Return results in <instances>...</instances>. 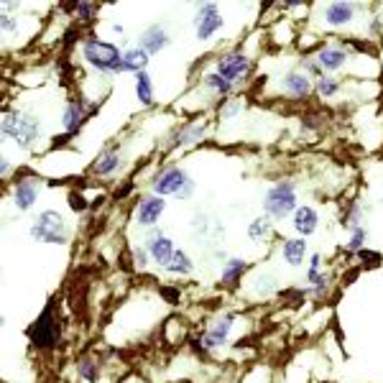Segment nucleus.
<instances>
[{
	"label": "nucleus",
	"instance_id": "f257e3e1",
	"mask_svg": "<svg viewBox=\"0 0 383 383\" xmlns=\"http://www.w3.org/2000/svg\"><path fill=\"white\" fill-rule=\"evenodd\" d=\"M82 56L87 64H92L97 72H108V74H117L123 72V51L108 41L100 39H87L82 44Z\"/></svg>",
	"mask_w": 383,
	"mask_h": 383
},
{
	"label": "nucleus",
	"instance_id": "f03ea898",
	"mask_svg": "<svg viewBox=\"0 0 383 383\" xmlns=\"http://www.w3.org/2000/svg\"><path fill=\"white\" fill-rule=\"evenodd\" d=\"M297 207V187H294L291 179L276 181L274 187L266 192V199H263V210H266L268 218L274 220L289 218V215H294Z\"/></svg>",
	"mask_w": 383,
	"mask_h": 383
},
{
	"label": "nucleus",
	"instance_id": "7ed1b4c3",
	"mask_svg": "<svg viewBox=\"0 0 383 383\" xmlns=\"http://www.w3.org/2000/svg\"><path fill=\"white\" fill-rule=\"evenodd\" d=\"M39 117L28 115V113H8L3 117V136L16 141V146L28 149L36 138H39Z\"/></svg>",
	"mask_w": 383,
	"mask_h": 383
},
{
	"label": "nucleus",
	"instance_id": "20e7f679",
	"mask_svg": "<svg viewBox=\"0 0 383 383\" xmlns=\"http://www.w3.org/2000/svg\"><path fill=\"white\" fill-rule=\"evenodd\" d=\"M151 189L156 197H166L174 195L179 199H187L192 192H195V181L189 179L187 172H181L179 166H169L164 172H158L151 181Z\"/></svg>",
	"mask_w": 383,
	"mask_h": 383
},
{
	"label": "nucleus",
	"instance_id": "39448f33",
	"mask_svg": "<svg viewBox=\"0 0 383 383\" xmlns=\"http://www.w3.org/2000/svg\"><path fill=\"white\" fill-rule=\"evenodd\" d=\"M67 222L56 210H44L36 215L31 225V238L41 243H59L64 245L67 243Z\"/></svg>",
	"mask_w": 383,
	"mask_h": 383
},
{
	"label": "nucleus",
	"instance_id": "423d86ee",
	"mask_svg": "<svg viewBox=\"0 0 383 383\" xmlns=\"http://www.w3.org/2000/svg\"><path fill=\"white\" fill-rule=\"evenodd\" d=\"M28 340H31L39 350H51L59 340V322L54 320V309L47 307L41 317L28 327Z\"/></svg>",
	"mask_w": 383,
	"mask_h": 383
},
{
	"label": "nucleus",
	"instance_id": "0eeeda50",
	"mask_svg": "<svg viewBox=\"0 0 383 383\" xmlns=\"http://www.w3.org/2000/svg\"><path fill=\"white\" fill-rule=\"evenodd\" d=\"M222 28V16L215 3H199L195 10V31L199 41H210Z\"/></svg>",
	"mask_w": 383,
	"mask_h": 383
},
{
	"label": "nucleus",
	"instance_id": "6e6552de",
	"mask_svg": "<svg viewBox=\"0 0 383 383\" xmlns=\"http://www.w3.org/2000/svg\"><path fill=\"white\" fill-rule=\"evenodd\" d=\"M250 70V59L243 51H227L215 62V72L220 77H225L230 85H238Z\"/></svg>",
	"mask_w": 383,
	"mask_h": 383
},
{
	"label": "nucleus",
	"instance_id": "1a4fd4ad",
	"mask_svg": "<svg viewBox=\"0 0 383 383\" xmlns=\"http://www.w3.org/2000/svg\"><path fill=\"white\" fill-rule=\"evenodd\" d=\"M146 250H149L151 261H154L156 266H161V268L169 266V263H172V259H174V253H177L172 238H166L161 230H151L149 241H146Z\"/></svg>",
	"mask_w": 383,
	"mask_h": 383
},
{
	"label": "nucleus",
	"instance_id": "9d476101",
	"mask_svg": "<svg viewBox=\"0 0 383 383\" xmlns=\"http://www.w3.org/2000/svg\"><path fill=\"white\" fill-rule=\"evenodd\" d=\"M233 322H235V314L220 317V320L202 335V340H199V350H218V348H222V345L227 343V337H230Z\"/></svg>",
	"mask_w": 383,
	"mask_h": 383
},
{
	"label": "nucleus",
	"instance_id": "9b49d317",
	"mask_svg": "<svg viewBox=\"0 0 383 383\" xmlns=\"http://www.w3.org/2000/svg\"><path fill=\"white\" fill-rule=\"evenodd\" d=\"M41 195V181L33 179V177H28V179H18L16 187H13V204H16V210L21 212H28L36 204V199H39Z\"/></svg>",
	"mask_w": 383,
	"mask_h": 383
},
{
	"label": "nucleus",
	"instance_id": "f8f14e48",
	"mask_svg": "<svg viewBox=\"0 0 383 383\" xmlns=\"http://www.w3.org/2000/svg\"><path fill=\"white\" fill-rule=\"evenodd\" d=\"M291 225H294V230L299 233V238H309V235L317 230V225H320V215H317L314 207L302 204V207H297L294 215H291Z\"/></svg>",
	"mask_w": 383,
	"mask_h": 383
},
{
	"label": "nucleus",
	"instance_id": "ddd939ff",
	"mask_svg": "<svg viewBox=\"0 0 383 383\" xmlns=\"http://www.w3.org/2000/svg\"><path fill=\"white\" fill-rule=\"evenodd\" d=\"M164 207H166V202L156 195H151V197H146V199H141L138 210H136V220H138V225H143V227L156 225L158 218H161V212H164Z\"/></svg>",
	"mask_w": 383,
	"mask_h": 383
},
{
	"label": "nucleus",
	"instance_id": "4468645a",
	"mask_svg": "<svg viewBox=\"0 0 383 383\" xmlns=\"http://www.w3.org/2000/svg\"><path fill=\"white\" fill-rule=\"evenodd\" d=\"M348 59H350V54H348L343 47H325L317 51V56H314L317 67H320V70H327V72L343 70L345 64H348Z\"/></svg>",
	"mask_w": 383,
	"mask_h": 383
},
{
	"label": "nucleus",
	"instance_id": "2eb2a0df",
	"mask_svg": "<svg viewBox=\"0 0 383 383\" xmlns=\"http://www.w3.org/2000/svg\"><path fill=\"white\" fill-rule=\"evenodd\" d=\"M282 90L286 95H291V97H297V100H304V97H309V92H312V79H309V74H304V72H289V74L282 79Z\"/></svg>",
	"mask_w": 383,
	"mask_h": 383
},
{
	"label": "nucleus",
	"instance_id": "dca6fc26",
	"mask_svg": "<svg viewBox=\"0 0 383 383\" xmlns=\"http://www.w3.org/2000/svg\"><path fill=\"white\" fill-rule=\"evenodd\" d=\"M352 18H355V6L352 3H329L325 8V24L332 26V28L348 26Z\"/></svg>",
	"mask_w": 383,
	"mask_h": 383
},
{
	"label": "nucleus",
	"instance_id": "f3484780",
	"mask_svg": "<svg viewBox=\"0 0 383 383\" xmlns=\"http://www.w3.org/2000/svg\"><path fill=\"white\" fill-rule=\"evenodd\" d=\"M169 47V33L161 28V26H151L146 28L141 36V49H146L149 54H158L161 49Z\"/></svg>",
	"mask_w": 383,
	"mask_h": 383
},
{
	"label": "nucleus",
	"instance_id": "a211bd4d",
	"mask_svg": "<svg viewBox=\"0 0 383 383\" xmlns=\"http://www.w3.org/2000/svg\"><path fill=\"white\" fill-rule=\"evenodd\" d=\"M282 256L289 266H302V261L307 259V241L304 238H289V241H284Z\"/></svg>",
	"mask_w": 383,
	"mask_h": 383
},
{
	"label": "nucleus",
	"instance_id": "6ab92c4d",
	"mask_svg": "<svg viewBox=\"0 0 383 383\" xmlns=\"http://www.w3.org/2000/svg\"><path fill=\"white\" fill-rule=\"evenodd\" d=\"M149 59H151V54L146 51V49H141V47L128 49V51L123 54V72L141 74V72H146V67H149Z\"/></svg>",
	"mask_w": 383,
	"mask_h": 383
},
{
	"label": "nucleus",
	"instance_id": "aec40b11",
	"mask_svg": "<svg viewBox=\"0 0 383 383\" xmlns=\"http://www.w3.org/2000/svg\"><path fill=\"white\" fill-rule=\"evenodd\" d=\"M82 123H85V105L77 100H72L70 105H67V110H64V117H62L64 131H67L70 136H74Z\"/></svg>",
	"mask_w": 383,
	"mask_h": 383
},
{
	"label": "nucleus",
	"instance_id": "412c9836",
	"mask_svg": "<svg viewBox=\"0 0 383 383\" xmlns=\"http://www.w3.org/2000/svg\"><path fill=\"white\" fill-rule=\"evenodd\" d=\"M202 136H204V125H202V123H189V125H181L179 131L174 133L172 146H192V143L202 141Z\"/></svg>",
	"mask_w": 383,
	"mask_h": 383
},
{
	"label": "nucleus",
	"instance_id": "4be33fe9",
	"mask_svg": "<svg viewBox=\"0 0 383 383\" xmlns=\"http://www.w3.org/2000/svg\"><path fill=\"white\" fill-rule=\"evenodd\" d=\"M245 268H248V263L243 259H227L222 271H220V282L225 284V286H233V284L241 282V276L245 274Z\"/></svg>",
	"mask_w": 383,
	"mask_h": 383
},
{
	"label": "nucleus",
	"instance_id": "5701e85b",
	"mask_svg": "<svg viewBox=\"0 0 383 383\" xmlns=\"http://www.w3.org/2000/svg\"><path fill=\"white\" fill-rule=\"evenodd\" d=\"M117 166H120V154H117V149L113 146V149H108L97 161H95L92 169H95V174H100V177H110Z\"/></svg>",
	"mask_w": 383,
	"mask_h": 383
},
{
	"label": "nucleus",
	"instance_id": "b1692460",
	"mask_svg": "<svg viewBox=\"0 0 383 383\" xmlns=\"http://www.w3.org/2000/svg\"><path fill=\"white\" fill-rule=\"evenodd\" d=\"M136 95H138V100L141 105H154V82H151L149 72H141V74H136Z\"/></svg>",
	"mask_w": 383,
	"mask_h": 383
},
{
	"label": "nucleus",
	"instance_id": "393cba45",
	"mask_svg": "<svg viewBox=\"0 0 383 383\" xmlns=\"http://www.w3.org/2000/svg\"><path fill=\"white\" fill-rule=\"evenodd\" d=\"M268 233H271V218L268 215H261V218H253L248 225V238L253 243H261L266 241Z\"/></svg>",
	"mask_w": 383,
	"mask_h": 383
},
{
	"label": "nucleus",
	"instance_id": "a878e982",
	"mask_svg": "<svg viewBox=\"0 0 383 383\" xmlns=\"http://www.w3.org/2000/svg\"><path fill=\"white\" fill-rule=\"evenodd\" d=\"M166 271H169V274H177V276H189L195 271V263H192V259H189L184 250H177L172 263L166 266Z\"/></svg>",
	"mask_w": 383,
	"mask_h": 383
},
{
	"label": "nucleus",
	"instance_id": "bb28decb",
	"mask_svg": "<svg viewBox=\"0 0 383 383\" xmlns=\"http://www.w3.org/2000/svg\"><path fill=\"white\" fill-rule=\"evenodd\" d=\"M204 85L210 87L212 92H218V95H227V92H233V87L225 77H220L218 72H210V74H204Z\"/></svg>",
	"mask_w": 383,
	"mask_h": 383
},
{
	"label": "nucleus",
	"instance_id": "cd10ccee",
	"mask_svg": "<svg viewBox=\"0 0 383 383\" xmlns=\"http://www.w3.org/2000/svg\"><path fill=\"white\" fill-rule=\"evenodd\" d=\"M307 282L312 284V294L314 297H325L327 294V284H329V276L327 274H322V271H309L307 274Z\"/></svg>",
	"mask_w": 383,
	"mask_h": 383
},
{
	"label": "nucleus",
	"instance_id": "c85d7f7f",
	"mask_svg": "<svg viewBox=\"0 0 383 383\" xmlns=\"http://www.w3.org/2000/svg\"><path fill=\"white\" fill-rule=\"evenodd\" d=\"M366 238H368L366 227H363V225L355 227V230H352V235H350V241H348V245H345V248L350 250V253H358V250L366 248Z\"/></svg>",
	"mask_w": 383,
	"mask_h": 383
},
{
	"label": "nucleus",
	"instance_id": "c756f323",
	"mask_svg": "<svg viewBox=\"0 0 383 383\" xmlns=\"http://www.w3.org/2000/svg\"><path fill=\"white\" fill-rule=\"evenodd\" d=\"M337 90H340V82H337V79H332V77L317 79V95H320V97H332Z\"/></svg>",
	"mask_w": 383,
	"mask_h": 383
},
{
	"label": "nucleus",
	"instance_id": "7c9ffc66",
	"mask_svg": "<svg viewBox=\"0 0 383 383\" xmlns=\"http://www.w3.org/2000/svg\"><path fill=\"white\" fill-rule=\"evenodd\" d=\"M77 373L79 378H85V381H95L97 378V363L95 360H79L77 363Z\"/></svg>",
	"mask_w": 383,
	"mask_h": 383
},
{
	"label": "nucleus",
	"instance_id": "2f4dec72",
	"mask_svg": "<svg viewBox=\"0 0 383 383\" xmlns=\"http://www.w3.org/2000/svg\"><path fill=\"white\" fill-rule=\"evenodd\" d=\"M74 10H77V16L82 18V21H90V18L97 16V6H95V3H77Z\"/></svg>",
	"mask_w": 383,
	"mask_h": 383
},
{
	"label": "nucleus",
	"instance_id": "473e14b6",
	"mask_svg": "<svg viewBox=\"0 0 383 383\" xmlns=\"http://www.w3.org/2000/svg\"><path fill=\"white\" fill-rule=\"evenodd\" d=\"M70 207L74 212H85L87 207H90V202L85 199V195H82V192H70Z\"/></svg>",
	"mask_w": 383,
	"mask_h": 383
},
{
	"label": "nucleus",
	"instance_id": "72a5a7b5",
	"mask_svg": "<svg viewBox=\"0 0 383 383\" xmlns=\"http://www.w3.org/2000/svg\"><path fill=\"white\" fill-rule=\"evenodd\" d=\"M149 261H151V256H149V250H146V245L133 250V266L138 268V271H143V268L149 266Z\"/></svg>",
	"mask_w": 383,
	"mask_h": 383
},
{
	"label": "nucleus",
	"instance_id": "f704fd0d",
	"mask_svg": "<svg viewBox=\"0 0 383 383\" xmlns=\"http://www.w3.org/2000/svg\"><path fill=\"white\" fill-rule=\"evenodd\" d=\"M358 259L363 261V263H366V266H375V263H378V261H381V256H378V253H373V250H358Z\"/></svg>",
	"mask_w": 383,
	"mask_h": 383
},
{
	"label": "nucleus",
	"instance_id": "c9c22d12",
	"mask_svg": "<svg viewBox=\"0 0 383 383\" xmlns=\"http://www.w3.org/2000/svg\"><path fill=\"white\" fill-rule=\"evenodd\" d=\"M0 24H3V31L6 33H16L18 31V24L8 16V13H3V16H0Z\"/></svg>",
	"mask_w": 383,
	"mask_h": 383
},
{
	"label": "nucleus",
	"instance_id": "e433bc0d",
	"mask_svg": "<svg viewBox=\"0 0 383 383\" xmlns=\"http://www.w3.org/2000/svg\"><path fill=\"white\" fill-rule=\"evenodd\" d=\"M241 110H243L241 100H235L233 105H227V108L222 110V117H227V120H230V117H233V115H238V113H241Z\"/></svg>",
	"mask_w": 383,
	"mask_h": 383
},
{
	"label": "nucleus",
	"instance_id": "4c0bfd02",
	"mask_svg": "<svg viewBox=\"0 0 383 383\" xmlns=\"http://www.w3.org/2000/svg\"><path fill=\"white\" fill-rule=\"evenodd\" d=\"M320 268H322V256L314 253L312 259H309V271H320Z\"/></svg>",
	"mask_w": 383,
	"mask_h": 383
}]
</instances>
